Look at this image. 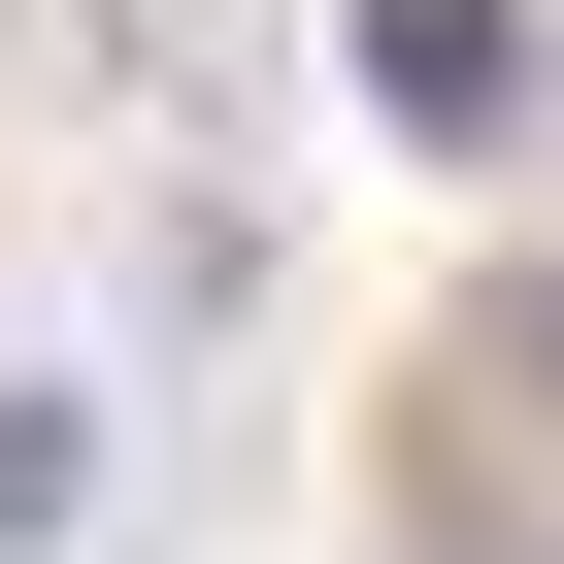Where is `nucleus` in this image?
<instances>
[{"label": "nucleus", "mask_w": 564, "mask_h": 564, "mask_svg": "<svg viewBox=\"0 0 564 564\" xmlns=\"http://www.w3.org/2000/svg\"><path fill=\"white\" fill-rule=\"evenodd\" d=\"M366 67H399L432 133H498V0H366Z\"/></svg>", "instance_id": "1"}, {"label": "nucleus", "mask_w": 564, "mask_h": 564, "mask_svg": "<svg viewBox=\"0 0 564 564\" xmlns=\"http://www.w3.org/2000/svg\"><path fill=\"white\" fill-rule=\"evenodd\" d=\"M67 498H100V399L34 432V366H0V531H67Z\"/></svg>", "instance_id": "2"}, {"label": "nucleus", "mask_w": 564, "mask_h": 564, "mask_svg": "<svg viewBox=\"0 0 564 564\" xmlns=\"http://www.w3.org/2000/svg\"><path fill=\"white\" fill-rule=\"evenodd\" d=\"M531 366H564V300H531Z\"/></svg>", "instance_id": "3"}]
</instances>
